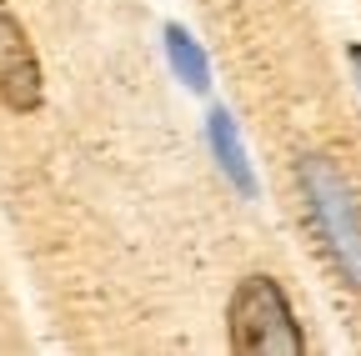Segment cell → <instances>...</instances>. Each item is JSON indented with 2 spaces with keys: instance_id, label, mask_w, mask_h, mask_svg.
Listing matches in <instances>:
<instances>
[{
  "instance_id": "6da1fadb",
  "label": "cell",
  "mask_w": 361,
  "mask_h": 356,
  "mask_svg": "<svg viewBox=\"0 0 361 356\" xmlns=\"http://www.w3.org/2000/svg\"><path fill=\"white\" fill-rule=\"evenodd\" d=\"M296 186L306 196V211H311V226H316L326 261L336 266V276L351 291H361V206L346 186V176L326 156H301Z\"/></svg>"
},
{
  "instance_id": "7a4b0ae2",
  "label": "cell",
  "mask_w": 361,
  "mask_h": 356,
  "mask_svg": "<svg viewBox=\"0 0 361 356\" xmlns=\"http://www.w3.org/2000/svg\"><path fill=\"white\" fill-rule=\"evenodd\" d=\"M226 336H231L236 356H301L306 351V331L281 281L266 271H251L236 281L231 301H226Z\"/></svg>"
},
{
  "instance_id": "3957f363",
  "label": "cell",
  "mask_w": 361,
  "mask_h": 356,
  "mask_svg": "<svg viewBox=\"0 0 361 356\" xmlns=\"http://www.w3.org/2000/svg\"><path fill=\"white\" fill-rule=\"evenodd\" d=\"M40 101H45V70L35 61L25 25L11 11V0H0V106L16 116H35Z\"/></svg>"
},
{
  "instance_id": "277c9868",
  "label": "cell",
  "mask_w": 361,
  "mask_h": 356,
  "mask_svg": "<svg viewBox=\"0 0 361 356\" xmlns=\"http://www.w3.org/2000/svg\"><path fill=\"white\" fill-rule=\"evenodd\" d=\"M206 146H211L216 166L226 171V181H231L241 196H256V176H251V161H246V146L236 136L231 111H211L206 116Z\"/></svg>"
},
{
  "instance_id": "5b68a950",
  "label": "cell",
  "mask_w": 361,
  "mask_h": 356,
  "mask_svg": "<svg viewBox=\"0 0 361 356\" xmlns=\"http://www.w3.org/2000/svg\"><path fill=\"white\" fill-rule=\"evenodd\" d=\"M161 40H166V61H171V70L180 80H186V91H206V85H211V61L191 40V30L186 25H166Z\"/></svg>"
},
{
  "instance_id": "8992f818",
  "label": "cell",
  "mask_w": 361,
  "mask_h": 356,
  "mask_svg": "<svg viewBox=\"0 0 361 356\" xmlns=\"http://www.w3.org/2000/svg\"><path fill=\"white\" fill-rule=\"evenodd\" d=\"M351 70H356V85H361V40L351 46Z\"/></svg>"
}]
</instances>
